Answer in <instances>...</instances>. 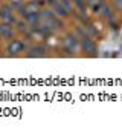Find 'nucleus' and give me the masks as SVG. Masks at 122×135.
<instances>
[{
	"mask_svg": "<svg viewBox=\"0 0 122 135\" xmlns=\"http://www.w3.org/2000/svg\"><path fill=\"white\" fill-rule=\"evenodd\" d=\"M9 49H11V52H14V54H17V52H20V51H23V43L22 42H12V45L9 46Z\"/></svg>",
	"mask_w": 122,
	"mask_h": 135,
	"instance_id": "1",
	"label": "nucleus"
},
{
	"mask_svg": "<svg viewBox=\"0 0 122 135\" xmlns=\"http://www.w3.org/2000/svg\"><path fill=\"white\" fill-rule=\"evenodd\" d=\"M34 52H31V55H32V57H35V55H37V57H43V55H44V52H43V49H40V48H34Z\"/></svg>",
	"mask_w": 122,
	"mask_h": 135,
	"instance_id": "2",
	"label": "nucleus"
},
{
	"mask_svg": "<svg viewBox=\"0 0 122 135\" xmlns=\"http://www.w3.org/2000/svg\"><path fill=\"white\" fill-rule=\"evenodd\" d=\"M84 46H87V48H89L90 51H95V45L90 42V40H87V38L84 40Z\"/></svg>",
	"mask_w": 122,
	"mask_h": 135,
	"instance_id": "3",
	"label": "nucleus"
}]
</instances>
